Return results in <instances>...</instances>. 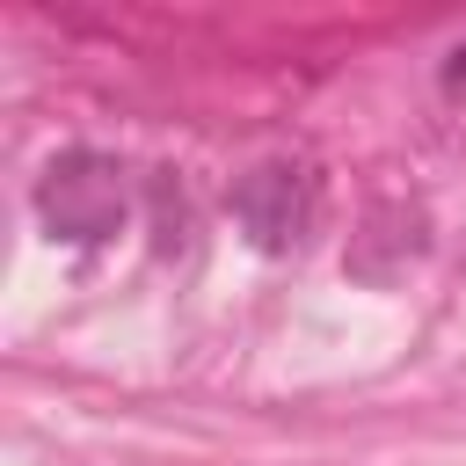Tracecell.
<instances>
[{"label":"cell","instance_id":"cell-1","mask_svg":"<svg viewBox=\"0 0 466 466\" xmlns=\"http://www.w3.org/2000/svg\"><path fill=\"white\" fill-rule=\"evenodd\" d=\"M36 218L51 240H73V248H95L124 226V167L102 160V153H66L44 167L36 182Z\"/></svg>","mask_w":466,"mask_h":466},{"label":"cell","instance_id":"cell-2","mask_svg":"<svg viewBox=\"0 0 466 466\" xmlns=\"http://www.w3.org/2000/svg\"><path fill=\"white\" fill-rule=\"evenodd\" d=\"M226 204H233L240 233H248L262 255H291V248H306V233H313L320 189H313L306 167H291V160H262V167H248V175L233 182Z\"/></svg>","mask_w":466,"mask_h":466},{"label":"cell","instance_id":"cell-3","mask_svg":"<svg viewBox=\"0 0 466 466\" xmlns=\"http://www.w3.org/2000/svg\"><path fill=\"white\" fill-rule=\"evenodd\" d=\"M444 87H451V95H466V44L444 58Z\"/></svg>","mask_w":466,"mask_h":466}]
</instances>
